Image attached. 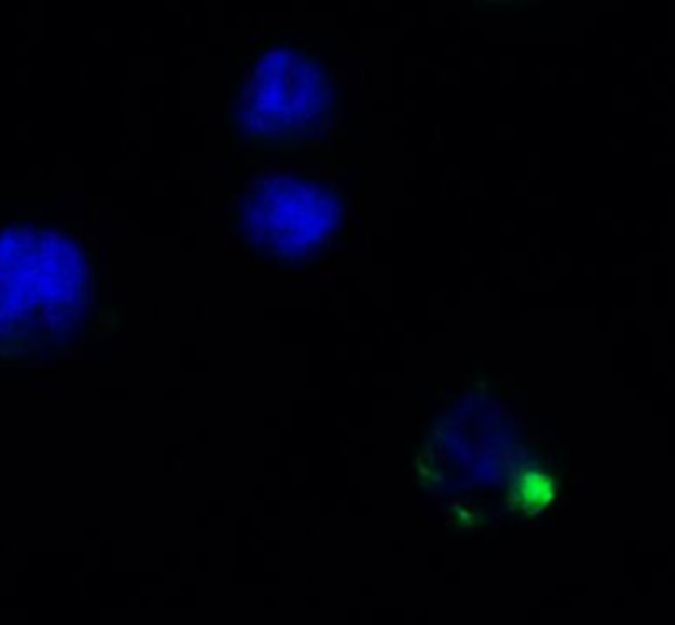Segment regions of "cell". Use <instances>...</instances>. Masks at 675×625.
<instances>
[{
  "label": "cell",
  "instance_id": "1",
  "mask_svg": "<svg viewBox=\"0 0 675 625\" xmlns=\"http://www.w3.org/2000/svg\"><path fill=\"white\" fill-rule=\"evenodd\" d=\"M88 272L79 248L46 230L0 235V352L33 354L82 320Z\"/></svg>",
  "mask_w": 675,
  "mask_h": 625
},
{
  "label": "cell",
  "instance_id": "2",
  "mask_svg": "<svg viewBox=\"0 0 675 625\" xmlns=\"http://www.w3.org/2000/svg\"><path fill=\"white\" fill-rule=\"evenodd\" d=\"M341 225V201L330 188L293 171H267L243 201L245 235L269 254L296 256L322 246Z\"/></svg>",
  "mask_w": 675,
  "mask_h": 625
},
{
  "label": "cell",
  "instance_id": "3",
  "mask_svg": "<svg viewBox=\"0 0 675 625\" xmlns=\"http://www.w3.org/2000/svg\"><path fill=\"white\" fill-rule=\"evenodd\" d=\"M330 109V88L315 61L291 48L264 53L243 90V125L267 138H298Z\"/></svg>",
  "mask_w": 675,
  "mask_h": 625
}]
</instances>
